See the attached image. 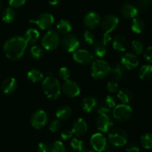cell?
Returning a JSON list of instances; mask_svg holds the SVG:
<instances>
[{
    "label": "cell",
    "instance_id": "obj_25",
    "mask_svg": "<svg viewBox=\"0 0 152 152\" xmlns=\"http://www.w3.org/2000/svg\"><path fill=\"white\" fill-rule=\"evenodd\" d=\"M72 23L68 19H61L56 25V29L58 32L62 34H68L72 30Z\"/></svg>",
    "mask_w": 152,
    "mask_h": 152
},
{
    "label": "cell",
    "instance_id": "obj_3",
    "mask_svg": "<svg viewBox=\"0 0 152 152\" xmlns=\"http://www.w3.org/2000/svg\"><path fill=\"white\" fill-rule=\"evenodd\" d=\"M111 72V66L108 62L102 59H97L91 63V76L96 80L105 78Z\"/></svg>",
    "mask_w": 152,
    "mask_h": 152
},
{
    "label": "cell",
    "instance_id": "obj_44",
    "mask_svg": "<svg viewBox=\"0 0 152 152\" xmlns=\"http://www.w3.org/2000/svg\"><path fill=\"white\" fill-rule=\"evenodd\" d=\"M105 102L106 103L107 105L109 106L111 109L117 105V102H116L115 98H114V97L112 96V95H107L106 98H105Z\"/></svg>",
    "mask_w": 152,
    "mask_h": 152
},
{
    "label": "cell",
    "instance_id": "obj_17",
    "mask_svg": "<svg viewBox=\"0 0 152 152\" xmlns=\"http://www.w3.org/2000/svg\"><path fill=\"white\" fill-rule=\"evenodd\" d=\"M100 20V16L96 12L90 11L85 16L83 19V23L88 28L94 29L99 25Z\"/></svg>",
    "mask_w": 152,
    "mask_h": 152
},
{
    "label": "cell",
    "instance_id": "obj_29",
    "mask_svg": "<svg viewBox=\"0 0 152 152\" xmlns=\"http://www.w3.org/2000/svg\"><path fill=\"white\" fill-rule=\"evenodd\" d=\"M27 77L33 83H37L41 81L44 77L43 73L37 69H32L27 74Z\"/></svg>",
    "mask_w": 152,
    "mask_h": 152
},
{
    "label": "cell",
    "instance_id": "obj_50",
    "mask_svg": "<svg viewBox=\"0 0 152 152\" xmlns=\"http://www.w3.org/2000/svg\"><path fill=\"white\" fill-rule=\"evenodd\" d=\"M48 1L50 5H56V4H59L60 0H48Z\"/></svg>",
    "mask_w": 152,
    "mask_h": 152
},
{
    "label": "cell",
    "instance_id": "obj_6",
    "mask_svg": "<svg viewBox=\"0 0 152 152\" xmlns=\"http://www.w3.org/2000/svg\"><path fill=\"white\" fill-rule=\"evenodd\" d=\"M133 110L126 104L116 105L113 110V117L118 122H126L132 116Z\"/></svg>",
    "mask_w": 152,
    "mask_h": 152
},
{
    "label": "cell",
    "instance_id": "obj_11",
    "mask_svg": "<svg viewBox=\"0 0 152 152\" xmlns=\"http://www.w3.org/2000/svg\"><path fill=\"white\" fill-rule=\"evenodd\" d=\"M118 24V17L113 14L106 15L102 18V20H100L101 28L103 30L104 33H108V34L114 31Z\"/></svg>",
    "mask_w": 152,
    "mask_h": 152
},
{
    "label": "cell",
    "instance_id": "obj_9",
    "mask_svg": "<svg viewBox=\"0 0 152 152\" xmlns=\"http://www.w3.org/2000/svg\"><path fill=\"white\" fill-rule=\"evenodd\" d=\"M48 122V115L45 110L39 109L31 115V124L35 129H41L46 125Z\"/></svg>",
    "mask_w": 152,
    "mask_h": 152
},
{
    "label": "cell",
    "instance_id": "obj_18",
    "mask_svg": "<svg viewBox=\"0 0 152 152\" xmlns=\"http://www.w3.org/2000/svg\"><path fill=\"white\" fill-rule=\"evenodd\" d=\"M71 131L73 134H75L77 137L85 135L88 131V125L86 120L82 118H78L73 124Z\"/></svg>",
    "mask_w": 152,
    "mask_h": 152
},
{
    "label": "cell",
    "instance_id": "obj_54",
    "mask_svg": "<svg viewBox=\"0 0 152 152\" xmlns=\"http://www.w3.org/2000/svg\"><path fill=\"white\" fill-rule=\"evenodd\" d=\"M148 1H151V0H148Z\"/></svg>",
    "mask_w": 152,
    "mask_h": 152
},
{
    "label": "cell",
    "instance_id": "obj_16",
    "mask_svg": "<svg viewBox=\"0 0 152 152\" xmlns=\"http://www.w3.org/2000/svg\"><path fill=\"white\" fill-rule=\"evenodd\" d=\"M120 13L125 19H134L139 14V9L131 3H124L120 7Z\"/></svg>",
    "mask_w": 152,
    "mask_h": 152
},
{
    "label": "cell",
    "instance_id": "obj_51",
    "mask_svg": "<svg viewBox=\"0 0 152 152\" xmlns=\"http://www.w3.org/2000/svg\"><path fill=\"white\" fill-rule=\"evenodd\" d=\"M81 152H96L95 151H91V150H83Z\"/></svg>",
    "mask_w": 152,
    "mask_h": 152
},
{
    "label": "cell",
    "instance_id": "obj_13",
    "mask_svg": "<svg viewBox=\"0 0 152 152\" xmlns=\"http://www.w3.org/2000/svg\"><path fill=\"white\" fill-rule=\"evenodd\" d=\"M73 59L78 63L86 65L93 61L94 55L86 49H79L73 53Z\"/></svg>",
    "mask_w": 152,
    "mask_h": 152
},
{
    "label": "cell",
    "instance_id": "obj_47",
    "mask_svg": "<svg viewBox=\"0 0 152 152\" xmlns=\"http://www.w3.org/2000/svg\"><path fill=\"white\" fill-rule=\"evenodd\" d=\"M73 132L72 131H70V130H65V131H63L61 134V137L63 140H67L69 139L70 138H71L73 136Z\"/></svg>",
    "mask_w": 152,
    "mask_h": 152
},
{
    "label": "cell",
    "instance_id": "obj_28",
    "mask_svg": "<svg viewBox=\"0 0 152 152\" xmlns=\"http://www.w3.org/2000/svg\"><path fill=\"white\" fill-rule=\"evenodd\" d=\"M140 78L144 80H148L152 78V66L145 64L141 66L139 71Z\"/></svg>",
    "mask_w": 152,
    "mask_h": 152
},
{
    "label": "cell",
    "instance_id": "obj_21",
    "mask_svg": "<svg viewBox=\"0 0 152 152\" xmlns=\"http://www.w3.org/2000/svg\"><path fill=\"white\" fill-rule=\"evenodd\" d=\"M113 48L118 52H125L128 49L129 42L123 35H117L114 38L112 42Z\"/></svg>",
    "mask_w": 152,
    "mask_h": 152
},
{
    "label": "cell",
    "instance_id": "obj_7",
    "mask_svg": "<svg viewBox=\"0 0 152 152\" xmlns=\"http://www.w3.org/2000/svg\"><path fill=\"white\" fill-rule=\"evenodd\" d=\"M60 44L65 52L71 53L77 50L80 46V40L74 34H68L61 39Z\"/></svg>",
    "mask_w": 152,
    "mask_h": 152
},
{
    "label": "cell",
    "instance_id": "obj_31",
    "mask_svg": "<svg viewBox=\"0 0 152 152\" xmlns=\"http://www.w3.org/2000/svg\"><path fill=\"white\" fill-rule=\"evenodd\" d=\"M94 54L97 58H103L106 55V48L100 41L95 42L94 43Z\"/></svg>",
    "mask_w": 152,
    "mask_h": 152
},
{
    "label": "cell",
    "instance_id": "obj_42",
    "mask_svg": "<svg viewBox=\"0 0 152 152\" xmlns=\"http://www.w3.org/2000/svg\"><path fill=\"white\" fill-rule=\"evenodd\" d=\"M8 1L10 7L17 8V7H20L24 5L26 0H8Z\"/></svg>",
    "mask_w": 152,
    "mask_h": 152
},
{
    "label": "cell",
    "instance_id": "obj_49",
    "mask_svg": "<svg viewBox=\"0 0 152 152\" xmlns=\"http://www.w3.org/2000/svg\"><path fill=\"white\" fill-rule=\"evenodd\" d=\"M151 1H148V0H138L137 4L138 6L140 7L142 9H146L149 7L150 3H151Z\"/></svg>",
    "mask_w": 152,
    "mask_h": 152
},
{
    "label": "cell",
    "instance_id": "obj_4",
    "mask_svg": "<svg viewBox=\"0 0 152 152\" xmlns=\"http://www.w3.org/2000/svg\"><path fill=\"white\" fill-rule=\"evenodd\" d=\"M108 139L112 145L120 147L127 144L129 136L124 129L117 128L110 131L108 136Z\"/></svg>",
    "mask_w": 152,
    "mask_h": 152
},
{
    "label": "cell",
    "instance_id": "obj_33",
    "mask_svg": "<svg viewBox=\"0 0 152 152\" xmlns=\"http://www.w3.org/2000/svg\"><path fill=\"white\" fill-rule=\"evenodd\" d=\"M30 55L34 59H40L44 55V51L38 46H33L30 50Z\"/></svg>",
    "mask_w": 152,
    "mask_h": 152
},
{
    "label": "cell",
    "instance_id": "obj_55",
    "mask_svg": "<svg viewBox=\"0 0 152 152\" xmlns=\"http://www.w3.org/2000/svg\"><path fill=\"white\" fill-rule=\"evenodd\" d=\"M151 2H152V0H151Z\"/></svg>",
    "mask_w": 152,
    "mask_h": 152
},
{
    "label": "cell",
    "instance_id": "obj_1",
    "mask_svg": "<svg viewBox=\"0 0 152 152\" xmlns=\"http://www.w3.org/2000/svg\"><path fill=\"white\" fill-rule=\"evenodd\" d=\"M28 43L23 37L16 36L6 40L3 49L6 57L13 61H19L23 56Z\"/></svg>",
    "mask_w": 152,
    "mask_h": 152
},
{
    "label": "cell",
    "instance_id": "obj_2",
    "mask_svg": "<svg viewBox=\"0 0 152 152\" xmlns=\"http://www.w3.org/2000/svg\"><path fill=\"white\" fill-rule=\"evenodd\" d=\"M42 87L44 93L50 99L55 100L60 97L62 88L59 80L56 77L52 75L47 76L43 80Z\"/></svg>",
    "mask_w": 152,
    "mask_h": 152
},
{
    "label": "cell",
    "instance_id": "obj_41",
    "mask_svg": "<svg viewBox=\"0 0 152 152\" xmlns=\"http://www.w3.org/2000/svg\"><path fill=\"white\" fill-rule=\"evenodd\" d=\"M61 128V122L59 119H54L52 121L49 125V129L51 132H56L59 131Z\"/></svg>",
    "mask_w": 152,
    "mask_h": 152
},
{
    "label": "cell",
    "instance_id": "obj_48",
    "mask_svg": "<svg viewBox=\"0 0 152 152\" xmlns=\"http://www.w3.org/2000/svg\"><path fill=\"white\" fill-rule=\"evenodd\" d=\"M111 41V37L109 35V34L108 33H104L102 37V40H101V43L104 45V46H106L108 45L110 42Z\"/></svg>",
    "mask_w": 152,
    "mask_h": 152
},
{
    "label": "cell",
    "instance_id": "obj_36",
    "mask_svg": "<svg viewBox=\"0 0 152 152\" xmlns=\"http://www.w3.org/2000/svg\"><path fill=\"white\" fill-rule=\"evenodd\" d=\"M132 48L134 52L137 55H140L143 52V44L139 40H134L132 42Z\"/></svg>",
    "mask_w": 152,
    "mask_h": 152
},
{
    "label": "cell",
    "instance_id": "obj_10",
    "mask_svg": "<svg viewBox=\"0 0 152 152\" xmlns=\"http://www.w3.org/2000/svg\"><path fill=\"white\" fill-rule=\"evenodd\" d=\"M31 24H35L42 30L48 29L54 22V17L49 13H42L36 19H31Z\"/></svg>",
    "mask_w": 152,
    "mask_h": 152
},
{
    "label": "cell",
    "instance_id": "obj_43",
    "mask_svg": "<svg viewBox=\"0 0 152 152\" xmlns=\"http://www.w3.org/2000/svg\"><path fill=\"white\" fill-rule=\"evenodd\" d=\"M126 150L127 152H140V147L136 143H129L126 145Z\"/></svg>",
    "mask_w": 152,
    "mask_h": 152
},
{
    "label": "cell",
    "instance_id": "obj_12",
    "mask_svg": "<svg viewBox=\"0 0 152 152\" xmlns=\"http://www.w3.org/2000/svg\"><path fill=\"white\" fill-rule=\"evenodd\" d=\"M61 88H62V91L64 92V94L70 98H75V97L78 96L81 92V89H80L78 83L74 80H69V79L65 80Z\"/></svg>",
    "mask_w": 152,
    "mask_h": 152
},
{
    "label": "cell",
    "instance_id": "obj_26",
    "mask_svg": "<svg viewBox=\"0 0 152 152\" xmlns=\"http://www.w3.org/2000/svg\"><path fill=\"white\" fill-rule=\"evenodd\" d=\"M117 98L122 102V104H126L130 102L132 100L133 95L132 92L126 88H123L120 89L117 93Z\"/></svg>",
    "mask_w": 152,
    "mask_h": 152
},
{
    "label": "cell",
    "instance_id": "obj_40",
    "mask_svg": "<svg viewBox=\"0 0 152 152\" xmlns=\"http://www.w3.org/2000/svg\"><path fill=\"white\" fill-rule=\"evenodd\" d=\"M107 89L111 93H114V92H117L119 88L118 83L115 80H109L106 84Z\"/></svg>",
    "mask_w": 152,
    "mask_h": 152
},
{
    "label": "cell",
    "instance_id": "obj_24",
    "mask_svg": "<svg viewBox=\"0 0 152 152\" xmlns=\"http://www.w3.org/2000/svg\"><path fill=\"white\" fill-rule=\"evenodd\" d=\"M145 21L143 19L139 16H136L135 18L132 19V25H131V28L132 31L136 34H140L143 31L145 28Z\"/></svg>",
    "mask_w": 152,
    "mask_h": 152
},
{
    "label": "cell",
    "instance_id": "obj_15",
    "mask_svg": "<svg viewBox=\"0 0 152 152\" xmlns=\"http://www.w3.org/2000/svg\"><path fill=\"white\" fill-rule=\"evenodd\" d=\"M139 58L135 54L126 53L123 55V56L121 58V64L124 68L129 70L135 69L139 65Z\"/></svg>",
    "mask_w": 152,
    "mask_h": 152
},
{
    "label": "cell",
    "instance_id": "obj_34",
    "mask_svg": "<svg viewBox=\"0 0 152 152\" xmlns=\"http://www.w3.org/2000/svg\"><path fill=\"white\" fill-rule=\"evenodd\" d=\"M50 152H65V147L60 141H56L50 146Z\"/></svg>",
    "mask_w": 152,
    "mask_h": 152
},
{
    "label": "cell",
    "instance_id": "obj_23",
    "mask_svg": "<svg viewBox=\"0 0 152 152\" xmlns=\"http://www.w3.org/2000/svg\"><path fill=\"white\" fill-rule=\"evenodd\" d=\"M23 37L28 44H34L39 38V32L36 28H29L25 33Z\"/></svg>",
    "mask_w": 152,
    "mask_h": 152
},
{
    "label": "cell",
    "instance_id": "obj_52",
    "mask_svg": "<svg viewBox=\"0 0 152 152\" xmlns=\"http://www.w3.org/2000/svg\"><path fill=\"white\" fill-rule=\"evenodd\" d=\"M1 7H2V4H1V1H0V10H1Z\"/></svg>",
    "mask_w": 152,
    "mask_h": 152
},
{
    "label": "cell",
    "instance_id": "obj_39",
    "mask_svg": "<svg viewBox=\"0 0 152 152\" xmlns=\"http://www.w3.org/2000/svg\"><path fill=\"white\" fill-rule=\"evenodd\" d=\"M59 76L62 80H67L69 79L70 76H71V72L68 68L65 66H62L59 69Z\"/></svg>",
    "mask_w": 152,
    "mask_h": 152
},
{
    "label": "cell",
    "instance_id": "obj_53",
    "mask_svg": "<svg viewBox=\"0 0 152 152\" xmlns=\"http://www.w3.org/2000/svg\"><path fill=\"white\" fill-rule=\"evenodd\" d=\"M105 152H112V151H105Z\"/></svg>",
    "mask_w": 152,
    "mask_h": 152
},
{
    "label": "cell",
    "instance_id": "obj_22",
    "mask_svg": "<svg viewBox=\"0 0 152 152\" xmlns=\"http://www.w3.org/2000/svg\"><path fill=\"white\" fill-rule=\"evenodd\" d=\"M72 115V109L68 105H62L56 110V116L59 120H67Z\"/></svg>",
    "mask_w": 152,
    "mask_h": 152
},
{
    "label": "cell",
    "instance_id": "obj_27",
    "mask_svg": "<svg viewBox=\"0 0 152 152\" xmlns=\"http://www.w3.org/2000/svg\"><path fill=\"white\" fill-rule=\"evenodd\" d=\"M16 13L12 7H7L1 13V19L5 23H11L16 19Z\"/></svg>",
    "mask_w": 152,
    "mask_h": 152
},
{
    "label": "cell",
    "instance_id": "obj_14",
    "mask_svg": "<svg viewBox=\"0 0 152 152\" xmlns=\"http://www.w3.org/2000/svg\"><path fill=\"white\" fill-rule=\"evenodd\" d=\"M113 126V119L109 114H100L96 119V128L100 132L107 133Z\"/></svg>",
    "mask_w": 152,
    "mask_h": 152
},
{
    "label": "cell",
    "instance_id": "obj_45",
    "mask_svg": "<svg viewBox=\"0 0 152 152\" xmlns=\"http://www.w3.org/2000/svg\"><path fill=\"white\" fill-rule=\"evenodd\" d=\"M38 152H50V146L46 142H40L37 146Z\"/></svg>",
    "mask_w": 152,
    "mask_h": 152
},
{
    "label": "cell",
    "instance_id": "obj_38",
    "mask_svg": "<svg viewBox=\"0 0 152 152\" xmlns=\"http://www.w3.org/2000/svg\"><path fill=\"white\" fill-rule=\"evenodd\" d=\"M96 110L99 114H108L111 111V108L109 106L107 105L105 101L98 104L96 107Z\"/></svg>",
    "mask_w": 152,
    "mask_h": 152
},
{
    "label": "cell",
    "instance_id": "obj_37",
    "mask_svg": "<svg viewBox=\"0 0 152 152\" xmlns=\"http://www.w3.org/2000/svg\"><path fill=\"white\" fill-rule=\"evenodd\" d=\"M83 39L85 42L89 45H94L95 43V35L91 30H87L83 34Z\"/></svg>",
    "mask_w": 152,
    "mask_h": 152
},
{
    "label": "cell",
    "instance_id": "obj_19",
    "mask_svg": "<svg viewBox=\"0 0 152 152\" xmlns=\"http://www.w3.org/2000/svg\"><path fill=\"white\" fill-rule=\"evenodd\" d=\"M17 88V81L13 77H8L3 80L1 83V90L4 94H12Z\"/></svg>",
    "mask_w": 152,
    "mask_h": 152
},
{
    "label": "cell",
    "instance_id": "obj_30",
    "mask_svg": "<svg viewBox=\"0 0 152 152\" xmlns=\"http://www.w3.org/2000/svg\"><path fill=\"white\" fill-rule=\"evenodd\" d=\"M110 74L115 80H120L124 76L125 68L121 64H117L112 68H111Z\"/></svg>",
    "mask_w": 152,
    "mask_h": 152
},
{
    "label": "cell",
    "instance_id": "obj_5",
    "mask_svg": "<svg viewBox=\"0 0 152 152\" xmlns=\"http://www.w3.org/2000/svg\"><path fill=\"white\" fill-rule=\"evenodd\" d=\"M61 39L55 31H48L42 39V45L46 50L52 51L57 49L60 45Z\"/></svg>",
    "mask_w": 152,
    "mask_h": 152
},
{
    "label": "cell",
    "instance_id": "obj_46",
    "mask_svg": "<svg viewBox=\"0 0 152 152\" xmlns=\"http://www.w3.org/2000/svg\"><path fill=\"white\" fill-rule=\"evenodd\" d=\"M144 58L147 61L152 63V46H148L144 52Z\"/></svg>",
    "mask_w": 152,
    "mask_h": 152
},
{
    "label": "cell",
    "instance_id": "obj_20",
    "mask_svg": "<svg viewBox=\"0 0 152 152\" xmlns=\"http://www.w3.org/2000/svg\"><path fill=\"white\" fill-rule=\"evenodd\" d=\"M98 105V101L95 97L87 96L83 98L82 101V108L85 112L90 113L96 108Z\"/></svg>",
    "mask_w": 152,
    "mask_h": 152
},
{
    "label": "cell",
    "instance_id": "obj_8",
    "mask_svg": "<svg viewBox=\"0 0 152 152\" xmlns=\"http://www.w3.org/2000/svg\"><path fill=\"white\" fill-rule=\"evenodd\" d=\"M90 142L94 150L96 152H102L108 148V140L101 133L93 134L91 137Z\"/></svg>",
    "mask_w": 152,
    "mask_h": 152
},
{
    "label": "cell",
    "instance_id": "obj_32",
    "mask_svg": "<svg viewBox=\"0 0 152 152\" xmlns=\"http://www.w3.org/2000/svg\"><path fill=\"white\" fill-rule=\"evenodd\" d=\"M140 142L145 149L152 148V133H146L141 137Z\"/></svg>",
    "mask_w": 152,
    "mask_h": 152
},
{
    "label": "cell",
    "instance_id": "obj_35",
    "mask_svg": "<svg viewBox=\"0 0 152 152\" xmlns=\"http://www.w3.org/2000/svg\"><path fill=\"white\" fill-rule=\"evenodd\" d=\"M71 146L74 151L81 152L83 151V142L78 138H74L71 142Z\"/></svg>",
    "mask_w": 152,
    "mask_h": 152
}]
</instances>
